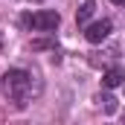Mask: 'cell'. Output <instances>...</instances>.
<instances>
[{
    "label": "cell",
    "instance_id": "1",
    "mask_svg": "<svg viewBox=\"0 0 125 125\" xmlns=\"http://www.w3.org/2000/svg\"><path fill=\"white\" fill-rule=\"evenodd\" d=\"M3 84H6V90H9L12 99H18V105H23V99L32 90V76L26 70H9L3 76Z\"/></svg>",
    "mask_w": 125,
    "mask_h": 125
},
{
    "label": "cell",
    "instance_id": "2",
    "mask_svg": "<svg viewBox=\"0 0 125 125\" xmlns=\"http://www.w3.org/2000/svg\"><path fill=\"white\" fill-rule=\"evenodd\" d=\"M58 23H61L58 12H35V15H26L23 18V26L38 29V32H50V29H55Z\"/></svg>",
    "mask_w": 125,
    "mask_h": 125
},
{
    "label": "cell",
    "instance_id": "3",
    "mask_svg": "<svg viewBox=\"0 0 125 125\" xmlns=\"http://www.w3.org/2000/svg\"><path fill=\"white\" fill-rule=\"evenodd\" d=\"M108 35H111V21H96V23H90L87 32H84V38H87L90 44H102Z\"/></svg>",
    "mask_w": 125,
    "mask_h": 125
},
{
    "label": "cell",
    "instance_id": "4",
    "mask_svg": "<svg viewBox=\"0 0 125 125\" xmlns=\"http://www.w3.org/2000/svg\"><path fill=\"white\" fill-rule=\"evenodd\" d=\"M122 82H125V70L122 67H108L105 76H102V84L105 87H119Z\"/></svg>",
    "mask_w": 125,
    "mask_h": 125
},
{
    "label": "cell",
    "instance_id": "5",
    "mask_svg": "<svg viewBox=\"0 0 125 125\" xmlns=\"http://www.w3.org/2000/svg\"><path fill=\"white\" fill-rule=\"evenodd\" d=\"M93 12H96V3H93V0H84V3H82V9L76 12V21H79V23L84 26V23H87V21L93 18Z\"/></svg>",
    "mask_w": 125,
    "mask_h": 125
},
{
    "label": "cell",
    "instance_id": "6",
    "mask_svg": "<svg viewBox=\"0 0 125 125\" xmlns=\"http://www.w3.org/2000/svg\"><path fill=\"white\" fill-rule=\"evenodd\" d=\"M102 102H105V111L108 114H116V99L114 96H102Z\"/></svg>",
    "mask_w": 125,
    "mask_h": 125
},
{
    "label": "cell",
    "instance_id": "7",
    "mask_svg": "<svg viewBox=\"0 0 125 125\" xmlns=\"http://www.w3.org/2000/svg\"><path fill=\"white\" fill-rule=\"evenodd\" d=\"M111 3H119V6H122V3H125V0H111Z\"/></svg>",
    "mask_w": 125,
    "mask_h": 125
},
{
    "label": "cell",
    "instance_id": "8",
    "mask_svg": "<svg viewBox=\"0 0 125 125\" xmlns=\"http://www.w3.org/2000/svg\"><path fill=\"white\" fill-rule=\"evenodd\" d=\"M0 47H3V32H0Z\"/></svg>",
    "mask_w": 125,
    "mask_h": 125
},
{
    "label": "cell",
    "instance_id": "9",
    "mask_svg": "<svg viewBox=\"0 0 125 125\" xmlns=\"http://www.w3.org/2000/svg\"><path fill=\"white\" fill-rule=\"evenodd\" d=\"M35 3H41V0H35Z\"/></svg>",
    "mask_w": 125,
    "mask_h": 125
}]
</instances>
